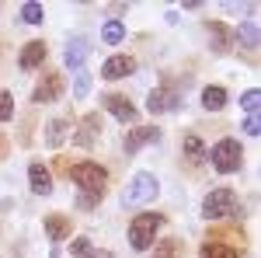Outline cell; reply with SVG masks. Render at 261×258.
I'll return each mask as SVG.
<instances>
[{"label": "cell", "mask_w": 261, "mask_h": 258, "mask_svg": "<svg viewBox=\"0 0 261 258\" xmlns=\"http://www.w3.org/2000/svg\"><path fill=\"white\" fill-rule=\"evenodd\" d=\"M101 105H105V108H108V112H112L119 122H136V119H140V108L125 98V95H105V98H101Z\"/></svg>", "instance_id": "cell-6"}, {"label": "cell", "mask_w": 261, "mask_h": 258, "mask_svg": "<svg viewBox=\"0 0 261 258\" xmlns=\"http://www.w3.org/2000/svg\"><path fill=\"white\" fill-rule=\"evenodd\" d=\"M21 18L28 21V25H39V21H42V4H35V0H28V4L21 7Z\"/></svg>", "instance_id": "cell-25"}, {"label": "cell", "mask_w": 261, "mask_h": 258, "mask_svg": "<svg viewBox=\"0 0 261 258\" xmlns=\"http://www.w3.org/2000/svg\"><path fill=\"white\" fill-rule=\"evenodd\" d=\"M84 60H87V42L73 39L70 45H66V66L77 74V70H84Z\"/></svg>", "instance_id": "cell-15"}, {"label": "cell", "mask_w": 261, "mask_h": 258, "mask_svg": "<svg viewBox=\"0 0 261 258\" xmlns=\"http://www.w3.org/2000/svg\"><path fill=\"white\" fill-rule=\"evenodd\" d=\"M70 178L77 181L81 196L101 199V196H105V185H108V171H105L101 164H94V160H81V164L70 168Z\"/></svg>", "instance_id": "cell-1"}, {"label": "cell", "mask_w": 261, "mask_h": 258, "mask_svg": "<svg viewBox=\"0 0 261 258\" xmlns=\"http://www.w3.org/2000/svg\"><path fill=\"white\" fill-rule=\"evenodd\" d=\"M202 258H237V248H230L223 241H205L202 244Z\"/></svg>", "instance_id": "cell-18"}, {"label": "cell", "mask_w": 261, "mask_h": 258, "mask_svg": "<svg viewBox=\"0 0 261 258\" xmlns=\"http://www.w3.org/2000/svg\"><path fill=\"white\" fill-rule=\"evenodd\" d=\"M14 115V98H11V91H0V122H7Z\"/></svg>", "instance_id": "cell-26"}, {"label": "cell", "mask_w": 261, "mask_h": 258, "mask_svg": "<svg viewBox=\"0 0 261 258\" xmlns=\"http://www.w3.org/2000/svg\"><path fill=\"white\" fill-rule=\"evenodd\" d=\"M178 105H181V98L171 91V87H157V91L146 98V108H150L153 115H157V112H174Z\"/></svg>", "instance_id": "cell-9"}, {"label": "cell", "mask_w": 261, "mask_h": 258, "mask_svg": "<svg viewBox=\"0 0 261 258\" xmlns=\"http://www.w3.org/2000/svg\"><path fill=\"white\" fill-rule=\"evenodd\" d=\"M21 70H35V66H42V63H45V42H28V45H24V49H21Z\"/></svg>", "instance_id": "cell-13"}, {"label": "cell", "mask_w": 261, "mask_h": 258, "mask_svg": "<svg viewBox=\"0 0 261 258\" xmlns=\"http://www.w3.org/2000/svg\"><path fill=\"white\" fill-rule=\"evenodd\" d=\"M244 133H247V136H258L261 133V119L258 115H247V119H244Z\"/></svg>", "instance_id": "cell-29"}, {"label": "cell", "mask_w": 261, "mask_h": 258, "mask_svg": "<svg viewBox=\"0 0 261 258\" xmlns=\"http://www.w3.org/2000/svg\"><path fill=\"white\" fill-rule=\"evenodd\" d=\"M150 199H157V178L146 175V171H140L136 178H129V185L122 189V202L125 206H143Z\"/></svg>", "instance_id": "cell-4"}, {"label": "cell", "mask_w": 261, "mask_h": 258, "mask_svg": "<svg viewBox=\"0 0 261 258\" xmlns=\"http://www.w3.org/2000/svg\"><path fill=\"white\" fill-rule=\"evenodd\" d=\"M209 45H213V53H226V49H230V32H226V25H220V21L209 25Z\"/></svg>", "instance_id": "cell-16"}, {"label": "cell", "mask_w": 261, "mask_h": 258, "mask_svg": "<svg viewBox=\"0 0 261 258\" xmlns=\"http://www.w3.org/2000/svg\"><path fill=\"white\" fill-rule=\"evenodd\" d=\"M98 129H101V115H98V112L84 115V119H81V129L73 133V143H77V147H91V143H94V136H98Z\"/></svg>", "instance_id": "cell-12"}, {"label": "cell", "mask_w": 261, "mask_h": 258, "mask_svg": "<svg viewBox=\"0 0 261 258\" xmlns=\"http://www.w3.org/2000/svg\"><path fill=\"white\" fill-rule=\"evenodd\" d=\"M157 230H161V217L157 213H140L129 223V244L136 251H150L153 241H157Z\"/></svg>", "instance_id": "cell-2"}, {"label": "cell", "mask_w": 261, "mask_h": 258, "mask_svg": "<svg viewBox=\"0 0 261 258\" xmlns=\"http://www.w3.org/2000/svg\"><path fill=\"white\" fill-rule=\"evenodd\" d=\"M0 154H4V139H0Z\"/></svg>", "instance_id": "cell-31"}, {"label": "cell", "mask_w": 261, "mask_h": 258, "mask_svg": "<svg viewBox=\"0 0 261 258\" xmlns=\"http://www.w3.org/2000/svg\"><path fill=\"white\" fill-rule=\"evenodd\" d=\"M233 213H241V206H237V196L230 192V189H213L205 202H202V217L205 220H220V217H233Z\"/></svg>", "instance_id": "cell-3"}, {"label": "cell", "mask_w": 261, "mask_h": 258, "mask_svg": "<svg viewBox=\"0 0 261 258\" xmlns=\"http://www.w3.org/2000/svg\"><path fill=\"white\" fill-rule=\"evenodd\" d=\"M60 95H63V77L60 74H45V77L35 84V95H32V98L42 105V101H56Z\"/></svg>", "instance_id": "cell-8"}, {"label": "cell", "mask_w": 261, "mask_h": 258, "mask_svg": "<svg viewBox=\"0 0 261 258\" xmlns=\"http://www.w3.org/2000/svg\"><path fill=\"white\" fill-rule=\"evenodd\" d=\"M101 39L108 42V45H119L125 39V28H122V21H108L105 28H101Z\"/></svg>", "instance_id": "cell-21"}, {"label": "cell", "mask_w": 261, "mask_h": 258, "mask_svg": "<svg viewBox=\"0 0 261 258\" xmlns=\"http://www.w3.org/2000/svg\"><path fill=\"white\" fill-rule=\"evenodd\" d=\"M241 105L247 108V115H258V105H261V91L258 87H251V91H244L241 95Z\"/></svg>", "instance_id": "cell-24"}, {"label": "cell", "mask_w": 261, "mask_h": 258, "mask_svg": "<svg viewBox=\"0 0 261 258\" xmlns=\"http://www.w3.org/2000/svg\"><path fill=\"white\" fill-rule=\"evenodd\" d=\"M209 157H213V168H216L220 175H230V171L241 168L244 154H241V143H237V139H220V143L213 147Z\"/></svg>", "instance_id": "cell-5"}, {"label": "cell", "mask_w": 261, "mask_h": 258, "mask_svg": "<svg viewBox=\"0 0 261 258\" xmlns=\"http://www.w3.org/2000/svg\"><path fill=\"white\" fill-rule=\"evenodd\" d=\"M87 87H91L87 70H77V80H73V98H84V95H87Z\"/></svg>", "instance_id": "cell-27"}, {"label": "cell", "mask_w": 261, "mask_h": 258, "mask_svg": "<svg viewBox=\"0 0 261 258\" xmlns=\"http://www.w3.org/2000/svg\"><path fill=\"white\" fill-rule=\"evenodd\" d=\"M133 70H136V60L133 56H112V60H105V66H101V77L119 80V77H129Z\"/></svg>", "instance_id": "cell-11"}, {"label": "cell", "mask_w": 261, "mask_h": 258, "mask_svg": "<svg viewBox=\"0 0 261 258\" xmlns=\"http://www.w3.org/2000/svg\"><path fill=\"white\" fill-rule=\"evenodd\" d=\"M45 234L53 241H63V238H70L73 234V223L66 217H60V213H53V217H45Z\"/></svg>", "instance_id": "cell-14"}, {"label": "cell", "mask_w": 261, "mask_h": 258, "mask_svg": "<svg viewBox=\"0 0 261 258\" xmlns=\"http://www.w3.org/2000/svg\"><path fill=\"white\" fill-rule=\"evenodd\" d=\"M66 129H70V126H66V119H53L49 126H45V143H49L53 150H60L63 139H66Z\"/></svg>", "instance_id": "cell-17"}, {"label": "cell", "mask_w": 261, "mask_h": 258, "mask_svg": "<svg viewBox=\"0 0 261 258\" xmlns=\"http://www.w3.org/2000/svg\"><path fill=\"white\" fill-rule=\"evenodd\" d=\"M178 255H181V241H174V238L161 241L157 251H153V258H178Z\"/></svg>", "instance_id": "cell-23"}, {"label": "cell", "mask_w": 261, "mask_h": 258, "mask_svg": "<svg viewBox=\"0 0 261 258\" xmlns=\"http://www.w3.org/2000/svg\"><path fill=\"white\" fill-rule=\"evenodd\" d=\"M237 39H241L247 49H258V25H254V21H244L241 28H237Z\"/></svg>", "instance_id": "cell-20"}, {"label": "cell", "mask_w": 261, "mask_h": 258, "mask_svg": "<svg viewBox=\"0 0 261 258\" xmlns=\"http://www.w3.org/2000/svg\"><path fill=\"white\" fill-rule=\"evenodd\" d=\"M157 139H161V129L157 126H133L125 133V139H122V147H125V154H136L143 143H157Z\"/></svg>", "instance_id": "cell-7"}, {"label": "cell", "mask_w": 261, "mask_h": 258, "mask_svg": "<svg viewBox=\"0 0 261 258\" xmlns=\"http://www.w3.org/2000/svg\"><path fill=\"white\" fill-rule=\"evenodd\" d=\"M202 105H205L209 112H220L223 105H226V91H223V87H205V91H202Z\"/></svg>", "instance_id": "cell-19"}, {"label": "cell", "mask_w": 261, "mask_h": 258, "mask_svg": "<svg viewBox=\"0 0 261 258\" xmlns=\"http://www.w3.org/2000/svg\"><path fill=\"white\" fill-rule=\"evenodd\" d=\"M87 258H115V255H112V251H91Z\"/></svg>", "instance_id": "cell-30"}, {"label": "cell", "mask_w": 261, "mask_h": 258, "mask_svg": "<svg viewBox=\"0 0 261 258\" xmlns=\"http://www.w3.org/2000/svg\"><path fill=\"white\" fill-rule=\"evenodd\" d=\"M28 178H32V192H35V196H49V192H53V175H49V168H45L42 160H32Z\"/></svg>", "instance_id": "cell-10"}, {"label": "cell", "mask_w": 261, "mask_h": 258, "mask_svg": "<svg viewBox=\"0 0 261 258\" xmlns=\"http://www.w3.org/2000/svg\"><path fill=\"white\" fill-rule=\"evenodd\" d=\"M185 154L192 160H205V143H202L195 133H188V136H185Z\"/></svg>", "instance_id": "cell-22"}, {"label": "cell", "mask_w": 261, "mask_h": 258, "mask_svg": "<svg viewBox=\"0 0 261 258\" xmlns=\"http://www.w3.org/2000/svg\"><path fill=\"white\" fill-rule=\"evenodd\" d=\"M70 251H73L77 258H87L91 251H94V248H91V241H87V238H77V241H73V248H70Z\"/></svg>", "instance_id": "cell-28"}]
</instances>
